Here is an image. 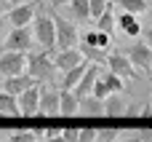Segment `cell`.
I'll return each mask as SVG.
<instances>
[{"instance_id":"cell-1","label":"cell","mask_w":152,"mask_h":142,"mask_svg":"<svg viewBox=\"0 0 152 142\" xmlns=\"http://www.w3.org/2000/svg\"><path fill=\"white\" fill-rule=\"evenodd\" d=\"M27 75L32 81H37V83H48V86L59 83L56 81L59 70H56L51 54H45V51H29L27 54Z\"/></svg>"},{"instance_id":"cell-2","label":"cell","mask_w":152,"mask_h":142,"mask_svg":"<svg viewBox=\"0 0 152 142\" xmlns=\"http://www.w3.org/2000/svg\"><path fill=\"white\" fill-rule=\"evenodd\" d=\"M32 35H35V43H40V48L45 54H51L53 46H56V24H53V16L37 11V16L32 21Z\"/></svg>"},{"instance_id":"cell-3","label":"cell","mask_w":152,"mask_h":142,"mask_svg":"<svg viewBox=\"0 0 152 142\" xmlns=\"http://www.w3.org/2000/svg\"><path fill=\"white\" fill-rule=\"evenodd\" d=\"M53 24H56V46H59V51L77 48V46H80V30H77L75 21H69V19L53 13Z\"/></svg>"},{"instance_id":"cell-4","label":"cell","mask_w":152,"mask_h":142,"mask_svg":"<svg viewBox=\"0 0 152 142\" xmlns=\"http://www.w3.org/2000/svg\"><path fill=\"white\" fill-rule=\"evenodd\" d=\"M123 54L131 59V64H134L136 70L152 75V48L144 43V40H134V43H128V46L123 48Z\"/></svg>"},{"instance_id":"cell-5","label":"cell","mask_w":152,"mask_h":142,"mask_svg":"<svg viewBox=\"0 0 152 142\" xmlns=\"http://www.w3.org/2000/svg\"><path fill=\"white\" fill-rule=\"evenodd\" d=\"M24 72H27V54H21V51L0 54V78H16Z\"/></svg>"},{"instance_id":"cell-6","label":"cell","mask_w":152,"mask_h":142,"mask_svg":"<svg viewBox=\"0 0 152 142\" xmlns=\"http://www.w3.org/2000/svg\"><path fill=\"white\" fill-rule=\"evenodd\" d=\"M5 51H21V54H29L32 46H35V35L29 27H13L5 38Z\"/></svg>"},{"instance_id":"cell-7","label":"cell","mask_w":152,"mask_h":142,"mask_svg":"<svg viewBox=\"0 0 152 142\" xmlns=\"http://www.w3.org/2000/svg\"><path fill=\"white\" fill-rule=\"evenodd\" d=\"M107 67H110V72H115V75L123 78V81H136V78H139L136 67L131 64V59H128L123 51H110V54H107Z\"/></svg>"},{"instance_id":"cell-8","label":"cell","mask_w":152,"mask_h":142,"mask_svg":"<svg viewBox=\"0 0 152 142\" xmlns=\"http://www.w3.org/2000/svg\"><path fill=\"white\" fill-rule=\"evenodd\" d=\"M59 102H61V89H59V86H43L37 115H43V118H56V115H61V113H59Z\"/></svg>"},{"instance_id":"cell-9","label":"cell","mask_w":152,"mask_h":142,"mask_svg":"<svg viewBox=\"0 0 152 142\" xmlns=\"http://www.w3.org/2000/svg\"><path fill=\"white\" fill-rule=\"evenodd\" d=\"M35 16H37V0L35 3H24V5H13L5 19H8L11 27H29L35 21Z\"/></svg>"},{"instance_id":"cell-10","label":"cell","mask_w":152,"mask_h":142,"mask_svg":"<svg viewBox=\"0 0 152 142\" xmlns=\"http://www.w3.org/2000/svg\"><path fill=\"white\" fill-rule=\"evenodd\" d=\"M40 94H43V83H35L32 89H27L21 97H19V110L24 118H32L37 115V107H40Z\"/></svg>"},{"instance_id":"cell-11","label":"cell","mask_w":152,"mask_h":142,"mask_svg":"<svg viewBox=\"0 0 152 142\" xmlns=\"http://www.w3.org/2000/svg\"><path fill=\"white\" fill-rule=\"evenodd\" d=\"M86 62V56H83V51L80 48H67V51H59L56 56H53V64H56V70L64 75V72H69V70H75L77 64H83Z\"/></svg>"},{"instance_id":"cell-12","label":"cell","mask_w":152,"mask_h":142,"mask_svg":"<svg viewBox=\"0 0 152 142\" xmlns=\"http://www.w3.org/2000/svg\"><path fill=\"white\" fill-rule=\"evenodd\" d=\"M99 75H102V67L99 64H91L88 62V70H86V75H83V81L75 86V97L77 99H86V97H94V86H96V81H99Z\"/></svg>"},{"instance_id":"cell-13","label":"cell","mask_w":152,"mask_h":142,"mask_svg":"<svg viewBox=\"0 0 152 142\" xmlns=\"http://www.w3.org/2000/svg\"><path fill=\"white\" fill-rule=\"evenodd\" d=\"M115 21H118V27H120V32H123L126 38H139V35L144 32L142 21H139L134 13H126V11H120V13L115 16Z\"/></svg>"},{"instance_id":"cell-14","label":"cell","mask_w":152,"mask_h":142,"mask_svg":"<svg viewBox=\"0 0 152 142\" xmlns=\"http://www.w3.org/2000/svg\"><path fill=\"white\" fill-rule=\"evenodd\" d=\"M35 83H37V81H32V78L24 72V75H16V78H5V81H3V91L19 99V97H21L27 89H32Z\"/></svg>"},{"instance_id":"cell-15","label":"cell","mask_w":152,"mask_h":142,"mask_svg":"<svg viewBox=\"0 0 152 142\" xmlns=\"http://www.w3.org/2000/svg\"><path fill=\"white\" fill-rule=\"evenodd\" d=\"M86 70H88V62H83V64H77L75 70L64 72V75H61V81H59V89H61V91H75V86L83 81Z\"/></svg>"},{"instance_id":"cell-16","label":"cell","mask_w":152,"mask_h":142,"mask_svg":"<svg viewBox=\"0 0 152 142\" xmlns=\"http://www.w3.org/2000/svg\"><path fill=\"white\" fill-rule=\"evenodd\" d=\"M126 113H128V105H126L123 94H112V97L104 99V115H110V118H123Z\"/></svg>"},{"instance_id":"cell-17","label":"cell","mask_w":152,"mask_h":142,"mask_svg":"<svg viewBox=\"0 0 152 142\" xmlns=\"http://www.w3.org/2000/svg\"><path fill=\"white\" fill-rule=\"evenodd\" d=\"M59 113L72 118V115H80V99L72 94V91H61V102H59Z\"/></svg>"},{"instance_id":"cell-18","label":"cell","mask_w":152,"mask_h":142,"mask_svg":"<svg viewBox=\"0 0 152 142\" xmlns=\"http://www.w3.org/2000/svg\"><path fill=\"white\" fill-rule=\"evenodd\" d=\"M80 115L102 118V115H104V99H99V97H86V99H80Z\"/></svg>"},{"instance_id":"cell-19","label":"cell","mask_w":152,"mask_h":142,"mask_svg":"<svg viewBox=\"0 0 152 142\" xmlns=\"http://www.w3.org/2000/svg\"><path fill=\"white\" fill-rule=\"evenodd\" d=\"M0 115L19 118V115H21V110H19V99L11 97V94H5V91H0Z\"/></svg>"},{"instance_id":"cell-20","label":"cell","mask_w":152,"mask_h":142,"mask_svg":"<svg viewBox=\"0 0 152 142\" xmlns=\"http://www.w3.org/2000/svg\"><path fill=\"white\" fill-rule=\"evenodd\" d=\"M69 13L75 21H88L91 19V0H69Z\"/></svg>"},{"instance_id":"cell-21","label":"cell","mask_w":152,"mask_h":142,"mask_svg":"<svg viewBox=\"0 0 152 142\" xmlns=\"http://www.w3.org/2000/svg\"><path fill=\"white\" fill-rule=\"evenodd\" d=\"M94 24H96V30H99V32H104V35H112V32H115V27H118L112 5H110V8H107V11H104V13H102V16H99Z\"/></svg>"},{"instance_id":"cell-22","label":"cell","mask_w":152,"mask_h":142,"mask_svg":"<svg viewBox=\"0 0 152 142\" xmlns=\"http://www.w3.org/2000/svg\"><path fill=\"white\" fill-rule=\"evenodd\" d=\"M118 5H120V11L134 13V16H139V13H147V11H150V3H147V0H118Z\"/></svg>"},{"instance_id":"cell-23","label":"cell","mask_w":152,"mask_h":142,"mask_svg":"<svg viewBox=\"0 0 152 142\" xmlns=\"http://www.w3.org/2000/svg\"><path fill=\"white\" fill-rule=\"evenodd\" d=\"M102 78H104V83H107V89L112 91V94H123V89H126V81L123 78H118L115 72H102Z\"/></svg>"},{"instance_id":"cell-24","label":"cell","mask_w":152,"mask_h":142,"mask_svg":"<svg viewBox=\"0 0 152 142\" xmlns=\"http://www.w3.org/2000/svg\"><path fill=\"white\" fill-rule=\"evenodd\" d=\"M37 140H43V137H37L35 129H21V132H13L5 137V142H37Z\"/></svg>"},{"instance_id":"cell-25","label":"cell","mask_w":152,"mask_h":142,"mask_svg":"<svg viewBox=\"0 0 152 142\" xmlns=\"http://www.w3.org/2000/svg\"><path fill=\"white\" fill-rule=\"evenodd\" d=\"M118 137H123L120 126H110V129H99V140L96 142H115Z\"/></svg>"},{"instance_id":"cell-26","label":"cell","mask_w":152,"mask_h":142,"mask_svg":"<svg viewBox=\"0 0 152 142\" xmlns=\"http://www.w3.org/2000/svg\"><path fill=\"white\" fill-rule=\"evenodd\" d=\"M99 140V126H80V140L77 142H96Z\"/></svg>"},{"instance_id":"cell-27","label":"cell","mask_w":152,"mask_h":142,"mask_svg":"<svg viewBox=\"0 0 152 142\" xmlns=\"http://www.w3.org/2000/svg\"><path fill=\"white\" fill-rule=\"evenodd\" d=\"M107 8H110V0H91V19L96 21Z\"/></svg>"},{"instance_id":"cell-28","label":"cell","mask_w":152,"mask_h":142,"mask_svg":"<svg viewBox=\"0 0 152 142\" xmlns=\"http://www.w3.org/2000/svg\"><path fill=\"white\" fill-rule=\"evenodd\" d=\"M61 134H64V126H61V124H53V126H48V129L43 132V140L51 142V140H56V137H61Z\"/></svg>"},{"instance_id":"cell-29","label":"cell","mask_w":152,"mask_h":142,"mask_svg":"<svg viewBox=\"0 0 152 142\" xmlns=\"http://www.w3.org/2000/svg\"><path fill=\"white\" fill-rule=\"evenodd\" d=\"M64 142H77L80 140V126H64Z\"/></svg>"},{"instance_id":"cell-30","label":"cell","mask_w":152,"mask_h":142,"mask_svg":"<svg viewBox=\"0 0 152 142\" xmlns=\"http://www.w3.org/2000/svg\"><path fill=\"white\" fill-rule=\"evenodd\" d=\"M5 38H8V19L0 16V40H5Z\"/></svg>"},{"instance_id":"cell-31","label":"cell","mask_w":152,"mask_h":142,"mask_svg":"<svg viewBox=\"0 0 152 142\" xmlns=\"http://www.w3.org/2000/svg\"><path fill=\"white\" fill-rule=\"evenodd\" d=\"M13 8V3L11 0H0V16H8V11Z\"/></svg>"},{"instance_id":"cell-32","label":"cell","mask_w":152,"mask_h":142,"mask_svg":"<svg viewBox=\"0 0 152 142\" xmlns=\"http://www.w3.org/2000/svg\"><path fill=\"white\" fill-rule=\"evenodd\" d=\"M142 38H144V43H147V46L152 48V24H150V27H144V32H142Z\"/></svg>"},{"instance_id":"cell-33","label":"cell","mask_w":152,"mask_h":142,"mask_svg":"<svg viewBox=\"0 0 152 142\" xmlns=\"http://www.w3.org/2000/svg\"><path fill=\"white\" fill-rule=\"evenodd\" d=\"M115 142H142V137H131V134H126V132H123V137H118Z\"/></svg>"},{"instance_id":"cell-34","label":"cell","mask_w":152,"mask_h":142,"mask_svg":"<svg viewBox=\"0 0 152 142\" xmlns=\"http://www.w3.org/2000/svg\"><path fill=\"white\" fill-rule=\"evenodd\" d=\"M51 8H61V5H69V0H48Z\"/></svg>"},{"instance_id":"cell-35","label":"cell","mask_w":152,"mask_h":142,"mask_svg":"<svg viewBox=\"0 0 152 142\" xmlns=\"http://www.w3.org/2000/svg\"><path fill=\"white\" fill-rule=\"evenodd\" d=\"M13 5H24V3H35V0H11Z\"/></svg>"},{"instance_id":"cell-36","label":"cell","mask_w":152,"mask_h":142,"mask_svg":"<svg viewBox=\"0 0 152 142\" xmlns=\"http://www.w3.org/2000/svg\"><path fill=\"white\" fill-rule=\"evenodd\" d=\"M150 16H152V5H150Z\"/></svg>"},{"instance_id":"cell-37","label":"cell","mask_w":152,"mask_h":142,"mask_svg":"<svg viewBox=\"0 0 152 142\" xmlns=\"http://www.w3.org/2000/svg\"><path fill=\"white\" fill-rule=\"evenodd\" d=\"M147 3H150V5H152V0H147Z\"/></svg>"},{"instance_id":"cell-38","label":"cell","mask_w":152,"mask_h":142,"mask_svg":"<svg viewBox=\"0 0 152 142\" xmlns=\"http://www.w3.org/2000/svg\"><path fill=\"white\" fill-rule=\"evenodd\" d=\"M37 142H45V140H37Z\"/></svg>"},{"instance_id":"cell-39","label":"cell","mask_w":152,"mask_h":142,"mask_svg":"<svg viewBox=\"0 0 152 142\" xmlns=\"http://www.w3.org/2000/svg\"><path fill=\"white\" fill-rule=\"evenodd\" d=\"M0 89H3V83H0Z\"/></svg>"},{"instance_id":"cell-40","label":"cell","mask_w":152,"mask_h":142,"mask_svg":"<svg viewBox=\"0 0 152 142\" xmlns=\"http://www.w3.org/2000/svg\"><path fill=\"white\" fill-rule=\"evenodd\" d=\"M142 142H147V140H142Z\"/></svg>"}]
</instances>
